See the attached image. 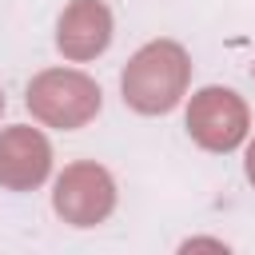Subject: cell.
<instances>
[{
	"mask_svg": "<svg viewBox=\"0 0 255 255\" xmlns=\"http://www.w3.org/2000/svg\"><path fill=\"white\" fill-rule=\"evenodd\" d=\"M187 80H191L187 52L175 40H151L128 60V68L120 76V88H124V104L131 112L163 116L183 100Z\"/></svg>",
	"mask_w": 255,
	"mask_h": 255,
	"instance_id": "1",
	"label": "cell"
},
{
	"mask_svg": "<svg viewBox=\"0 0 255 255\" xmlns=\"http://www.w3.org/2000/svg\"><path fill=\"white\" fill-rule=\"evenodd\" d=\"M28 112L60 131L84 128L100 112V84L72 68H48L28 84Z\"/></svg>",
	"mask_w": 255,
	"mask_h": 255,
	"instance_id": "2",
	"label": "cell"
},
{
	"mask_svg": "<svg viewBox=\"0 0 255 255\" xmlns=\"http://www.w3.org/2000/svg\"><path fill=\"white\" fill-rule=\"evenodd\" d=\"M52 207H56V215H60L64 223H72V227H96V223H104V219L112 215V207H116V183H112V175H108L100 163H92V159L72 163V167H64V175L56 179Z\"/></svg>",
	"mask_w": 255,
	"mask_h": 255,
	"instance_id": "3",
	"label": "cell"
},
{
	"mask_svg": "<svg viewBox=\"0 0 255 255\" xmlns=\"http://www.w3.org/2000/svg\"><path fill=\"white\" fill-rule=\"evenodd\" d=\"M187 135L207 151H231L247 135V104L231 88H203L187 104Z\"/></svg>",
	"mask_w": 255,
	"mask_h": 255,
	"instance_id": "4",
	"label": "cell"
},
{
	"mask_svg": "<svg viewBox=\"0 0 255 255\" xmlns=\"http://www.w3.org/2000/svg\"><path fill=\"white\" fill-rule=\"evenodd\" d=\"M52 147L36 128H4L0 131V183L8 191H32L48 179Z\"/></svg>",
	"mask_w": 255,
	"mask_h": 255,
	"instance_id": "5",
	"label": "cell"
},
{
	"mask_svg": "<svg viewBox=\"0 0 255 255\" xmlns=\"http://www.w3.org/2000/svg\"><path fill=\"white\" fill-rule=\"evenodd\" d=\"M112 44V12L104 0H72L56 28V48L68 60H96Z\"/></svg>",
	"mask_w": 255,
	"mask_h": 255,
	"instance_id": "6",
	"label": "cell"
},
{
	"mask_svg": "<svg viewBox=\"0 0 255 255\" xmlns=\"http://www.w3.org/2000/svg\"><path fill=\"white\" fill-rule=\"evenodd\" d=\"M247 179L255 183V139H251V147H247Z\"/></svg>",
	"mask_w": 255,
	"mask_h": 255,
	"instance_id": "7",
	"label": "cell"
},
{
	"mask_svg": "<svg viewBox=\"0 0 255 255\" xmlns=\"http://www.w3.org/2000/svg\"><path fill=\"white\" fill-rule=\"evenodd\" d=\"M0 112H4V96H0Z\"/></svg>",
	"mask_w": 255,
	"mask_h": 255,
	"instance_id": "8",
	"label": "cell"
}]
</instances>
